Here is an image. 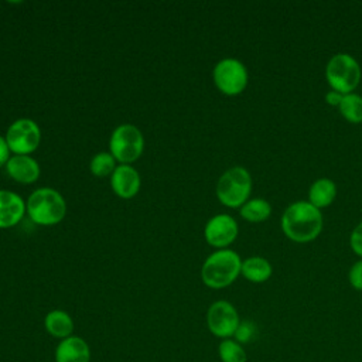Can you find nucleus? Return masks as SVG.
<instances>
[{
    "label": "nucleus",
    "mask_w": 362,
    "mask_h": 362,
    "mask_svg": "<svg viewBox=\"0 0 362 362\" xmlns=\"http://www.w3.org/2000/svg\"><path fill=\"white\" fill-rule=\"evenodd\" d=\"M281 230L293 242L307 243L314 240L322 229L321 209L308 201L291 202L281 215Z\"/></svg>",
    "instance_id": "1"
},
{
    "label": "nucleus",
    "mask_w": 362,
    "mask_h": 362,
    "mask_svg": "<svg viewBox=\"0 0 362 362\" xmlns=\"http://www.w3.org/2000/svg\"><path fill=\"white\" fill-rule=\"evenodd\" d=\"M242 259L230 249H219L209 255L202 264L201 277L205 286L211 288H223L230 286L240 274Z\"/></svg>",
    "instance_id": "2"
},
{
    "label": "nucleus",
    "mask_w": 362,
    "mask_h": 362,
    "mask_svg": "<svg viewBox=\"0 0 362 362\" xmlns=\"http://www.w3.org/2000/svg\"><path fill=\"white\" fill-rule=\"evenodd\" d=\"M362 78L359 62L348 52L334 54L325 65V79L332 90L341 95L352 93Z\"/></svg>",
    "instance_id": "3"
},
{
    "label": "nucleus",
    "mask_w": 362,
    "mask_h": 362,
    "mask_svg": "<svg viewBox=\"0 0 362 362\" xmlns=\"http://www.w3.org/2000/svg\"><path fill=\"white\" fill-rule=\"evenodd\" d=\"M27 212L31 221L38 225H55L65 216L66 204L58 191L44 187L28 197Z\"/></svg>",
    "instance_id": "4"
},
{
    "label": "nucleus",
    "mask_w": 362,
    "mask_h": 362,
    "mask_svg": "<svg viewBox=\"0 0 362 362\" xmlns=\"http://www.w3.org/2000/svg\"><path fill=\"white\" fill-rule=\"evenodd\" d=\"M252 177L250 173L242 167L235 165L228 168L218 180L216 197L229 208H240L250 195Z\"/></svg>",
    "instance_id": "5"
},
{
    "label": "nucleus",
    "mask_w": 362,
    "mask_h": 362,
    "mask_svg": "<svg viewBox=\"0 0 362 362\" xmlns=\"http://www.w3.org/2000/svg\"><path fill=\"white\" fill-rule=\"evenodd\" d=\"M109 147L115 160L123 164H130L141 156L144 139L136 126L126 123L113 130L109 140Z\"/></svg>",
    "instance_id": "6"
},
{
    "label": "nucleus",
    "mask_w": 362,
    "mask_h": 362,
    "mask_svg": "<svg viewBox=\"0 0 362 362\" xmlns=\"http://www.w3.org/2000/svg\"><path fill=\"white\" fill-rule=\"evenodd\" d=\"M212 75L216 88L229 96H235L243 92L249 81L246 66L236 58L221 59L215 65Z\"/></svg>",
    "instance_id": "7"
},
{
    "label": "nucleus",
    "mask_w": 362,
    "mask_h": 362,
    "mask_svg": "<svg viewBox=\"0 0 362 362\" xmlns=\"http://www.w3.org/2000/svg\"><path fill=\"white\" fill-rule=\"evenodd\" d=\"M240 322L238 310L226 300L212 303L206 311V325L212 335L228 339L233 338L235 331Z\"/></svg>",
    "instance_id": "8"
},
{
    "label": "nucleus",
    "mask_w": 362,
    "mask_h": 362,
    "mask_svg": "<svg viewBox=\"0 0 362 362\" xmlns=\"http://www.w3.org/2000/svg\"><path fill=\"white\" fill-rule=\"evenodd\" d=\"M41 132L38 124L31 119H18L10 124L6 141L10 151L16 156H27L40 146Z\"/></svg>",
    "instance_id": "9"
},
{
    "label": "nucleus",
    "mask_w": 362,
    "mask_h": 362,
    "mask_svg": "<svg viewBox=\"0 0 362 362\" xmlns=\"http://www.w3.org/2000/svg\"><path fill=\"white\" fill-rule=\"evenodd\" d=\"M238 222L228 214L212 216L204 229L205 240L214 247H226L238 236Z\"/></svg>",
    "instance_id": "10"
},
{
    "label": "nucleus",
    "mask_w": 362,
    "mask_h": 362,
    "mask_svg": "<svg viewBox=\"0 0 362 362\" xmlns=\"http://www.w3.org/2000/svg\"><path fill=\"white\" fill-rule=\"evenodd\" d=\"M55 362H90V348L83 338L71 335L58 342Z\"/></svg>",
    "instance_id": "11"
},
{
    "label": "nucleus",
    "mask_w": 362,
    "mask_h": 362,
    "mask_svg": "<svg viewBox=\"0 0 362 362\" xmlns=\"http://www.w3.org/2000/svg\"><path fill=\"white\" fill-rule=\"evenodd\" d=\"M112 188L120 198H132L140 189V175L129 164H122L115 168L110 180Z\"/></svg>",
    "instance_id": "12"
},
{
    "label": "nucleus",
    "mask_w": 362,
    "mask_h": 362,
    "mask_svg": "<svg viewBox=\"0 0 362 362\" xmlns=\"http://www.w3.org/2000/svg\"><path fill=\"white\" fill-rule=\"evenodd\" d=\"M25 212L24 201L14 192L0 189V228H11L18 223Z\"/></svg>",
    "instance_id": "13"
},
{
    "label": "nucleus",
    "mask_w": 362,
    "mask_h": 362,
    "mask_svg": "<svg viewBox=\"0 0 362 362\" xmlns=\"http://www.w3.org/2000/svg\"><path fill=\"white\" fill-rule=\"evenodd\" d=\"M6 170L11 178L23 184H31L40 177V165L30 156H14L6 163Z\"/></svg>",
    "instance_id": "14"
},
{
    "label": "nucleus",
    "mask_w": 362,
    "mask_h": 362,
    "mask_svg": "<svg viewBox=\"0 0 362 362\" xmlns=\"http://www.w3.org/2000/svg\"><path fill=\"white\" fill-rule=\"evenodd\" d=\"M337 197V185L331 178H317L308 189V202L315 208L322 209L329 206Z\"/></svg>",
    "instance_id": "15"
},
{
    "label": "nucleus",
    "mask_w": 362,
    "mask_h": 362,
    "mask_svg": "<svg viewBox=\"0 0 362 362\" xmlns=\"http://www.w3.org/2000/svg\"><path fill=\"white\" fill-rule=\"evenodd\" d=\"M44 327L51 337L58 338L61 341V339H65L72 335L74 320L64 310H52L45 315Z\"/></svg>",
    "instance_id": "16"
},
{
    "label": "nucleus",
    "mask_w": 362,
    "mask_h": 362,
    "mask_svg": "<svg viewBox=\"0 0 362 362\" xmlns=\"http://www.w3.org/2000/svg\"><path fill=\"white\" fill-rule=\"evenodd\" d=\"M273 273V266L266 257L250 256L242 260L240 274L252 283H264L270 279Z\"/></svg>",
    "instance_id": "17"
},
{
    "label": "nucleus",
    "mask_w": 362,
    "mask_h": 362,
    "mask_svg": "<svg viewBox=\"0 0 362 362\" xmlns=\"http://www.w3.org/2000/svg\"><path fill=\"white\" fill-rule=\"evenodd\" d=\"M272 214V205L264 198L247 199L240 206V216L249 222H263Z\"/></svg>",
    "instance_id": "18"
},
{
    "label": "nucleus",
    "mask_w": 362,
    "mask_h": 362,
    "mask_svg": "<svg viewBox=\"0 0 362 362\" xmlns=\"http://www.w3.org/2000/svg\"><path fill=\"white\" fill-rule=\"evenodd\" d=\"M339 113L351 123L362 122V96L352 92L342 96L341 103L338 106Z\"/></svg>",
    "instance_id": "19"
},
{
    "label": "nucleus",
    "mask_w": 362,
    "mask_h": 362,
    "mask_svg": "<svg viewBox=\"0 0 362 362\" xmlns=\"http://www.w3.org/2000/svg\"><path fill=\"white\" fill-rule=\"evenodd\" d=\"M218 355L222 362H247V354L243 345L233 338L222 339L219 342Z\"/></svg>",
    "instance_id": "20"
},
{
    "label": "nucleus",
    "mask_w": 362,
    "mask_h": 362,
    "mask_svg": "<svg viewBox=\"0 0 362 362\" xmlns=\"http://www.w3.org/2000/svg\"><path fill=\"white\" fill-rule=\"evenodd\" d=\"M115 157L110 153H98L90 161V171L96 177H106L115 171Z\"/></svg>",
    "instance_id": "21"
},
{
    "label": "nucleus",
    "mask_w": 362,
    "mask_h": 362,
    "mask_svg": "<svg viewBox=\"0 0 362 362\" xmlns=\"http://www.w3.org/2000/svg\"><path fill=\"white\" fill-rule=\"evenodd\" d=\"M256 335V325L253 321H240L236 331H235V335H233V339L238 341L239 344H247L253 339V337Z\"/></svg>",
    "instance_id": "22"
},
{
    "label": "nucleus",
    "mask_w": 362,
    "mask_h": 362,
    "mask_svg": "<svg viewBox=\"0 0 362 362\" xmlns=\"http://www.w3.org/2000/svg\"><path fill=\"white\" fill-rule=\"evenodd\" d=\"M348 280H349V284H351L355 290L362 291V259L358 260V262H355V263L349 267Z\"/></svg>",
    "instance_id": "23"
},
{
    "label": "nucleus",
    "mask_w": 362,
    "mask_h": 362,
    "mask_svg": "<svg viewBox=\"0 0 362 362\" xmlns=\"http://www.w3.org/2000/svg\"><path fill=\"white\" fill-rule=\"evenodd\" d=\"M349 245H351V249L362 257V222H359L351 232V236H349Z\"/></svg>",
    "instance_id": "24"
},
{
    "label": "nucleus",
    "mask_w": 362,
    "mask_h": 362,
    "mask_svg": "<svg viewBox=\"0 0 362 362\" xmlns=\"http://www.w3.org/2000/svg\"><path fill=\"white\" fill-rule=\"evenodd\" d=\"M342 96H344V95H341L339 92L329 90V92L325 93V102H327L328 105H331V106H337V107H338L339 103H341Z\"/></svg>",
    "instance_id": "25"
},
{
    "label": "nucleus",
    "mask_w": 362,
    "mask_h": 362,
    "mask_svg": "<svg viewBox=\"0 0 362 362\" xmlns=\"http://www.w3.org/2000/svg\"><path fill=\"white\" fill-rule=\"evenodd\" d=\"M8 151L10 148L7 146L6 139L0 136V167L8 161Z\"/></svg>",
    "instance_id": "26"
}]
</instances>
